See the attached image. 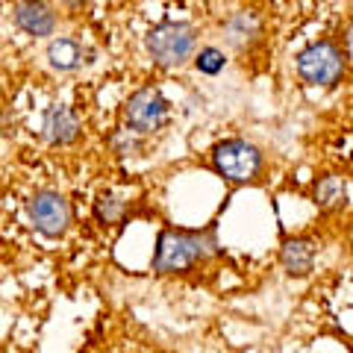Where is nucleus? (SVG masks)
I'll return each mask as SVG.
<instances>
[{"instance_id": "9b49d317", "label": "nucleus", "mask_w": 353, "mask_h": 353, "mask_svg": "<svg viewBox=\"0 0 353 353\" xmlns=\"http://www.w3.org/2000/svg\"><path fill=\"white\" fill-rule=\"evenodd\" d=\"M345 197H347V189H345V180H341V176H324V180L315 185V203L321 209L345 206Z\"/></svg>"}, {"instance_id": "4468645a", "label": "nucleus", "mask_w": 353, "mask_h": 353, "mask_svg": "<svg viewBox=\"0 0 353 353\" xmlns=\"http://www.w3.org/2000/svg\"><path fill=\"white\" fill-rule=\"evenodd\" d=\"M345 53H347V59H353V24L347 27V36H345Z\"/></svg>"}, {"instance_id": "423d86ee", "label": "nucleus", "mask_w": 353, "mask_h": 353, "mask_svg": "<svg viewBox=\"0 0 353 353\" xmlns=\"http://www.w3.org/2000/svg\"><path fill=\"white\" fill-rule=\"evenodd\" d=\"M30 218H32V224H36V230H41V233L50 239H57L71 224V206L59 192H39L30 203Z\"/></svg>"}, {"instance_id": "1a4fd4ad", "label": "nucleus", "mask_w": 353, "mask_h": 353, "mask_svg": "<svg viewBox=\"0 0 353 353\" xmlns=\"http://www.w3.org/2000/svg\"><path fill=\"white\" fill-rule=\"evenodd\" d=\"M280 259H283V268L289 271L292 277H303L315 265V245L306 239H292V241H285Z\"/></svg>"}, {"instance_id": "ddd939ff", "label": "nucleus", "mask_w": 353, "mask_h": 353, "mask_svg": "<svg viewBox=\"0 0 353 353\" xmlns=\"http://www.w3.org/2000/svg\"><path fill=\"white\" fill-rule=\"evenodd\" d=\"M224 53H221L218 48H203L201 53H197V59H194V65H197V71H203V74H218L221 68H224Z\"/></svg>"}, {"instance_id": "39448f33", "label": "nucleus", "mask_w": 353, "mask_h": 353, "mask_svg": "<svg viewBox=\"0 0 353 353\" xmlns=\"http://www.w3.org/2000/svg\"><path fill=\"white\" fill-rule=\"evenodd\" d=\"M165 115H168V103L157 88H141L127 101L124 106V121L130 130L136 132H153L162 127Z\"/></svg>"}, {"instance_id": "7ed1b4c3", "label": "nucleus", "mask_w": 353, "mask_h": 353, "mask_svg": "<svg viewBox=\"0 0 353 353\" xmlns=\"http://www.w3.org/2000/svg\"><path fill=\"white\" fill-rule=\"evenodd\" d=\"M297 74L309 85H333L345 74V53L333 41H318L297 57Z\"/></svg>"}, {"instance_id": "f257e3e1", "label": "nucleus", "mask_w": 353, "mask_h": 353, "mask_svg": "<svg viewBox=\"0 0 353 353\" xmlns=\"http://www.w3.org/2000/svg\"><path fill=\"white\" fill-rule=\"evenodd\" d=\"M206 256L203 239L197 233H183V230H165L157 241V256H153V268L159 274H176L189 271L194 262Z\"/></svg>"}, {"instance_id": "f8f14e48", "label": "nucleus", "mask_w": 353, "mask_h": 353, "mask_svg": "<svg viewBox=\"0 0 353 353\" xmlns=\"http://www.w3.org/2000/svg\"><path fill=\"white\" fill-rule=\"evenodd\" d=\"M121 212H124V203L118 201L115 194H101L94 203V215L101 224H115V221L121 218Z\"/></svg>"}, {"instance_id": "dca6fc26", "label": "nucleus", "mask_w": 353, "mask_h": 353, "mask_svg": "<svg viewBox=\"0 0 353 353\" xmlns=\"http://www.w3.org/2000/svg\"><path fill=\"white\" fill-rule=\"evenodd\" d=\"M350 248H353V239H350Z\"/></svg>"}, {"instance_id": "0eeeda50", "label": "nucleus", "mask_w": 353, "mask_h": 353, "mask_svg": "<svg viewBox=\"0 0 353 353\" xmlns=\"http://www.w3.org/2000/svg\"><path fill=\"white\" fill-rule=\"evenodd\" d=\"M15 24L30 36H50L57 30V15L48 0H24L15 12Z\"/></svg>"}, {"instance_id": "f03ea898", "label": "nucleus", "mask_w": 353, "mask_h": 353, "mask_svg": "<svg viewBox=\"0 0 353 353\" xmlns=\"http://www.w3.org/2000/svg\"><path fill=\"white\" fill-rule=\"evenodd\" d=\"M194 44H197L194 27H189V24H174V21L157 27L148 36V50H150L153 62L165 65V68H174V65L189 62L192 53H194Z\"/></svg>"}, {"instance_id": "2eb2a0df", "label": "nucleus", "mask_w": 353, "mask_h": 353, "mask_svg": "<svg viewBox=\"0 0 353 353\" xmlns=\"http://www.w3.org/2000/svg\"><path fill=\"white\" fill-rule=\"evenodd\" d=\"M68 3H71V6H80V3H83V0H68Z\"/></svg>"}, {"instance_id": "9d476101", "label": "nucleus", "mask_w": 353, "mask_h": 353, "mask_svg": "<svg viewBox=\"0 0 353 353\" xmlns=\"http://www.w3.org/2000/svg\"><path fill=\"white\" fill-rule=\"evenodd\" d=\"M48 59H50L53 68H59V71H74L77 65L83 62V48H80V41L68 39V36L53 39V41L48 44Z\"/></svg>"}, {"instance_id": "20e7f679", "label": "nucleus", "mask_w": 353, "mask_h": 353, "mask_svg": "<svg viewBox=\"0 0 353 353\" xmlns=\"http://www.w3.org/2000/svg\"><path fill=\"white\" fill-rule=\"evenodd\" d=\"M212 162H215V171L224 176L230 183H248L259 174L262 168V153L248 145L241 139H230V141H221L212 153Z\"/></svg>"}, {"instance_id": "6e6552de", "label": "nucleus", "mask_w": 353, "mask_h": 353, "mask_svg": "<svg viewBox=\"0 0 353 353\" xmlns=\"http://www.w3.org/2000/svg\"><path fill=\"white\" fill-rule=\"evenodd\" d=\"M41 130L50 145H71L77 139V132H80V121H77V115L68 106H50L48 112H44Z\"/></svg>"}]
</instances>
